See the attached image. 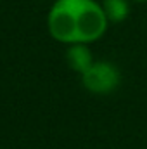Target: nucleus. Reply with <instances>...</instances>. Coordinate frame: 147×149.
<instances>
[{"instance_id": "1", "label": "nucleus", "mask_w": 147, "mask_h": 149, "mask_svg": "<svg viewBox=\"0 0 147 149\" xmlns=\"http://www.w3.org/2000/svg\"><path fill=\"white\" fill-rule=\"evenodd\" d=\"M49 33L61 43H92L107 30L104 9L95 0H55L49 12Z\"/></svg>"}, {"instance_id": "2", "label": "nucleus", "mask_w": 147, "mask_h": 149, "mask_svg": "<svg viewBox=\"0 0 147 149\" xmlns=\"http://www.w3.org/2000/svg\"><path fill=\"white\" fill-rule=\"evenodd\" d=\"M81 76V85L97 95H106L114 92L121 83V71L109 61H95Z\"/></svg>"}, {"instance_id": "3", "label": "nucleus", "mask_w": 147, "mask_h": 149, "mask_svg": "<svg viewBox=\"0 0 147 149\" xmlns=\"http://www.w3.org/2000/svg\"><path fill=\"white\" fill-rule=\"evenodd\" d=\"M66 63L74 73L83 74L95 63V59L92 56L88 43H71L68 45V50H66Z\"/></svg>"}, {"instance_id": "4", "label": "nucleus", "mask_w": 147, "mask_h": 149, "mask_svg": "<svg viewBox=\"0 0 147 149\" xmlns=\"http://www.w3.org/2000/svg\"><path fill=\"white\" fill-rule=\"evenodd\" d=\"M102 9L109 23H123L130 14V0H102Z\"/></svg>"}, {"instance_id": "5", "label": "nucleus", "mask_w": 147, "mask_h": 149, "mask_svg": "<svg viewBox=\"0 0 147 149\" xmlns=\"http://www.w3.org/2000/svg\"><path fill=\"white\" fill-rule=\"evenodd\" d=\"M133 2H147V0H133Z\"/></svg>"}]
</instances>
